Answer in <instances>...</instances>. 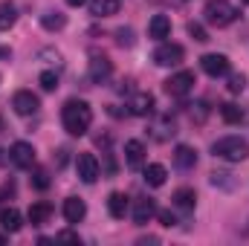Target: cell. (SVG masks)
I'll use <instances>...</instances> for the list:
<instances>
[{
  "label": "cell",
  "instance_id": "1",
  "mask_svg": "<svg viewBox=\"0 0 249 246\" xmlns=\"http://www.w3.org/2000/svg\"><path fill=\"white\" fill-rule=\"evenodd\" d=\"M61 124L70 136H84L93 124V110L87 102H78V99H70L61 107Z\"/></svg>",
  "mask_w": 249,
  "mask_h": 246
},
{
  "label": "cell",
  "instance_id": "2",
  "mask_svg": "<svg viewBox=\"0 0 249 246\" xmlns=\"http://www.w3.org/2000/svg\"><path fill=\"white\" fill-rule=\"evenodd\" d=\"M212 154L226 162H244V159H249V142L241 136H223L212 145Z\"/></svg>",
  "mask_w": 249,
  "mask_h": 246
},
{
  "label": "cell",
  "instance_id": "3",
  "mask_svg": "<svg viewBox=\"0 0 249 246\" xmlns=\"http://www.w3.org/2000/svg\"><path fill=\"white\" fill-rule=\"evenodd\" d=\"M238 15H241V12H238L229 0H209V3H206V9H203L206 23H212V26H217V29H223V26L235 23V20H238Z\"/></svg>",
  "mask_w": 249,
  "mask_h": 246
},
{
  "label": "cell",
  "instance_id": "4",
  "mask_svg": "<svg viewBox=\"0 0 249 246\" xmlns=\"http://www.w3.org/2000/svg\"><path fill=\"white\" fill-rule=\"evenodd\" d=\"M194 84H197L194 72H191V70H180V72H174V75L165 81V93L174 96V99H183V96H188V93L194 90Z\"/></svg>",
  "mask_w": 249,
  "mask_h": 246
},
{
  "label": "cell",
  "instance_id": "5",
  "mask_svg": "<svg viewBox=\"0 0 249 246\" xmlns=\"http://www.w3.org/2000/svg\"><path fill=\"white\" fill-rule=\"evenodd\" d=\"M75 171H78V180L87 185H93L99 180V174H102V165H99V159H96V154H78V159H75Z\"/></svg>",
  "mask_w": 249,
  "mask_h": 246
},
{
  "label": "cell",
  "instance_id": "6",
  "mask_svg": "<svg viewBox=\"0 0 249 246\" xmlns=\"http://www.w3.org/2000/svg\"><path fill=\"white\" fill-rule=\"evenodd\" d=\"M183 58H186V50L180 44H160L154 53V64H160V67H177V64H183Z\"/></svg>",
  "mask_w": 249,
  "mask_h": 246
},
{
  "label": "cell",
  "instance_id": "7",
  "mask_svg": "<svg viewBox=\"0 0 249 246\" xmlns=\"http://www.w3.org/2000/svg\"><path fill=\"white\" fill-rule=\"evenodd\" d=\"M38 107H41V102L32 90H18L12 96V110L18 116H32V113H38Z\"/></svg>",
  "mask_w": 249,
  "mask_h": 246
},
{
  "label": "cell",
  "instance_id": "8",
  "mask_svg": "<svg viewBox=\"0 0 249 246\" xmlns=\"http://www.w3.org/2000/svg\"><path fill=\"white\" fill-rule=\"evenodd\" d=\"M200 67H203V72L206 75H212V78H220V75H226L229 72V58L226 55H220V53H209V55H203L200 58Z\"/></svg>",
  "mask_w": 249,
  "mask_h": 246
},
{
  "label": "cell",
  "instance_id": "9",
  "mask_svg": "<svg viewBox=\"0 0 249 246\" xmlns=\"http://www.w3.org/2000/svg\"><path fill=\"white\" fill-rule=\"evenodd\" d=\"M9 159H12V165H18V168H32V165H35V148H32L29 142H15V145L9 148Z\"/></svg>",
  "mask_w": 249,
  "mask_h": 246
},
{
  "label": "cell",
  "instance_id": "10",
  "mask_svg": "<svg viewBox=\"0 0 249 246\" xmlns=\"http://www.w3.org/2000/svg\"><path fill=\"white\" fill-rule=\"evenodd\" d=\"M154 214H157V203H154L151 197H139V200L133 203V223H136V226H145Z\"/></svg>",
  "mask_w": 249,
  "mask_h": 246
},
{
  "label": "cell",
  "instance_id": "11",
  "mask_svg": "<svg viewBox=\"0 0 249 246\" xmlns=\"http://www.w3.org/2000/svg\"><path fill=\"white\" fill-rule=\"evenodd\" d=\"M124 162H127V168H142L145 165V145L139 139L124 142Z\"/></svg>",
  "mask_w": 249,
  "mask_h": 246
},
{
  "label": "cell",
  "instance_id": "12",
  "mask_svg": "<svg viewBox=\"0 0 249 246\" xmlns=\"http://www.w3.org/2000/svg\"><path fill=\"white\" fill-rule=\"evenodd\" d=\"M84 214H87V206H84L81 197H67L64 200V220L67 223H81Z\"/></svg>",
  "mask_w": 249,
  "mask_h": 246
},
{
  "label": "cell",
  "instance_id": "13",
  "mask_svg": "<svg viewBox=\"0 0 249 246\" xmlns=\"http://www.w3.org/2000/svg\"><path fill=\"white\" fill-rule=\"evenodd\" d=\"M127 107H130L133 116H148L154 110V96L151 93H133L130 102H127Z\"/></svg>",
  "mask_w": 249,
  "mask_h": 246
},
{
  "label": "cell",
  "instance_id": "14",
  "mask_svg": "<svg viewBox=\"0 0 249 246\" xmlns=\"http://www.w3.org/2000/svg\"><path fill=\"white\" fill-rule=\"evenodd\" d=\"M0 226H3L9 235H15V232H20V229H23V214H20L15 206H9V209H3V211H0Z\"/></svg>",
  "mask_w": 249,
  "mask_h": 246
},
{
  "label": "cell",
  "instance_id": "15",
  "mask_svg": "<svg viewBox=\"0 0 249 246\" xmlns=\"http://www.w3.org/2000/svg\"><path fill=\"white\" fill-rule=\"evenodd\" d=\"M148 35H151L154 41H165V38L171 35V20H168L165 15H154L151 23H148Z\"/></svg>",
  "mask_w": 249,
  "mask_h": 246
},
{
  "label": "cell",
  "instance_id": "16",
  "mask_svg": "<svg viewBox=\"0 0 249 246\" xmlns=\"http://www.w3.org/2000/svg\"><path fill=\"white\" fill-rule=\"evenodd\" d=\"M110 72H113V64L107 61V58L96 55V58L90 61V81L102 84V81H107V78H110Z\"/></svg>",
  "mask_w": 249,
  "mask_h": 246
},
{
  "label": "cell",
  "instance_id": "17",
  "mask_svg": "<svg viewBox=\"0 0 249 246\" xmlns=\"http://www.w3.org/2000/svg\"><path fill=\"white\" fill-rule=\"evenodd\" d=\"M26 217H29L32 226H44V223H50V217H53V206L44 203V200H41V203H32Z\"/></svg>",
  "mask_w": 249,
  "mask_h": 246
},
{
  "label": "cell",
  "instance_id": "18",
  "mask_svg": "<svg viewBox=\"0 0 249 246\" xmlns=\"http://www.w3.org/2000/svg\"><path fill=\"white\" fill-rule=\"evenodd\" d=\"M171 203H174L180 211H194V206H197V194H194V188H177V191L171 194Z\"/></svg>",
  "mask_w": 249,
  "mask_h": 246
},
{
  "label": "cell",
  "instance_id": "19",
  "mask_svg": "<svg viewBox=\"0 0 249 246\" xmlns=\"http://www.w3.org/2000/svg\"><path fill=\"white\" fill-rule=\"evenodd\" d=\"M119 0H90V15L93 18H110V15H119Z\"/></svg>",
  "mask_w": 249,
  "mask_h": 246
},
{
  "label": "cell",
  "instance_id": "20",
  "mask_svg": "<svg viewBox=\"0 0 249 246\" xmlns=\"http://www.w3.org/2000/svg\"><path fill=\"white\" fill-rule=\"evenodd\" d=\"M174 165L183 168V171L194 168V165H197V151L188 148V145H177V151H174Z\"/></svg>",
  "mask_w": 249,
  "mask_h": 246
},
{
  "label": "cell",
  "instance_id": "21",
  "mask_svg": "<svg viewBox=\"0 0 249 246\" xmlns=\"http://www.w3.org/2000/svg\"><path fill=\"white\" fill-rule=\"evenodd\" d=\"M107 211H110V217H116V220H122L124 214H127V197H124L122 191H113V194L107 197Z\"/></svg>",
  "mask_w": 249,
  "mask_h": 246
},
{
  "label": "cell",
  "instance_id": "22",
  "mask_svg": "<svg viewBox=\"0 0 249 246\" xmlns=\"http://www.w3.org/2000/svg\"><path fill=\"white\" fill-rule=\"evenodd\" d=\"M165 177H168V171H165V165H160V162H151V165L145 168V183L151 185V188L165 185Z\"/></svg>",
  "mask_w": 249,
  "mask_h": 246
},
{
  "label": "cell",
  "instance_id": "23",
  "mask_svg": "<svg viewBox=\"0 0 249 246\" xmlns=\"http://www.w3.org/2000/svg\"><path fill=\"white\" fill-rule=\"evenodd\" d=\"M18 23V9L15 3H0V32H9Z\"/></svg>",
  "mask_w": 249,
  "mask_h": 246
},
{
  "label": "cell",
  "instance_id": "24",
  "mask_svg": "<svg viewBox=\"0 0 249 246\" xmlns=\"http://www.w3.org/2000/svg\"><path fill=\"white\" fill-rule=\"evenodd\" d=\"M41 26L47 32H58V29L67 26V15H61V12H47V15H41Z\"/></svg>",
  "mask_w": 249,
  "mask_h": 246
},
{
  "label": "cell",
  "instance_id": "25",
  "mask_svg": "<svg viewBox=\"0 0 249 246\" xmlns=\"http://www.w3.org/2000/svg\"><path fill=\"white\" fill-rule=\"evenodd\" d=\"M220 116H223V122L226 124H238L241 119H244V110H241L238 105L226 102V105H220Z\"/></svg>",
  "mask_w": 249,
  "mask_h": 246
},
{
  "label": "cell",
  "instance_id": "26",
  "mask_svg": "<svg viewBox=\"0 0 249 246\" xmlns=\"http://www.w3.org/2000/svg\"><path fill=\"white\" fill-rule=\"evenodd\" d=\"M38 81H41V87H44L47 93H53V90L58 87V72H53V70H44Z\"/></svg>",
  "mask_w": 249,
  "mask_h": 246
},
{
  "label": "cell",
  "instance_id": "27",
  "mask_svg": "<svg viewBox=\"0 0 249 246\" xmlns=\"http://www.w3.org/2000/svg\"><path fill=\"white\" fill-rule=\"evenodd\" d=\"M188 35H191L194 41H200V44H206V41H209L206 26H203V23H197V20H191V23H188Z\"/></svg>",
  "mask_w": 249,
  "mask_h": 246
},
{
  "label": "cell",
  "instance_id": "28",
  "mask_svg": "<svg viewBox=\"0 0 249 246\" xmlns=\"http://www.w3.org/2000/svg\"><path fill=\"white\" fill-rule=\"evenodd\" d=\"M32 185H35V188H41V191H44V188H50V174H47L44 168H38V171L32 174Z\"/></svg>",
  "mask_w": 249,
  "mask_h": 246
},
{
  "label": "cell",
  "instance_id": "29",
  "mask_svg": "<svg viewBox=\"0 0 249 246\" xmlns=\"http://www.w3.org/2000/svg\"><path fill=\"white\" fill-rule=\"evenodd\" d=\"M232 174H226V171H214L212 174V183L214 185H223V188H235V180H229Z\"/></svg>",
  "mask_w": 249,
  "mask_h": 246
},
{
  "label": "cell",
  "instance_id": "30",
  "mask_svg": "<svg viewBox=\"0 0 249 246\" xmlns=\"http://www.w3.org/2000/svg\"><path fill=\"white\" fill-rule=\"evenodd\" d=\"M244 87H247V78L244 75H232L229 78V93H244Z\"/></svg>",
  "mask_w": 249,
  "mask_h": 246
},
{
  "label": "cell",
  "instance_id": "31",
  "mask_svg": "<svg viewBox=\"0 0 249 246\" xmlns=\"http://www.w3.org/2000/svg\"><path fill=\"white\" fill-rule=\"evenodd\" d=\"M160 214V223L165 226V229H171V226H177V217L171 214V211H157Z\"/></svg>",
  "mask_w": 249,
  "mask_h": 246
},
{
  "label": "cell",
  "instance_id": "32",
  "mask_svg": "<svg viewBox=\"0 0 249 246\" xmlns=\"http://www.w3.org/2000/svg\"><path fill=\"white\" fill-rule=\"evenodd\" d=\"M55 241H70V244H81V238H78L75 232H58V235H55Z\"/></svg>",
  "mask_w": 249,
  "mask_h": 246
},
{
  "label": "cell",
  "instance_id": "33",
  "mask_svg": "<svg viewBox=\"0 0 249 246\" xmlns=\"http://www.w3.org/2000/svg\"><path fill=\"white\" fill-rule=\"evenodd\" d=\"M119 44H122V47H130V44H133V32H130V29H119Z\"/></svg>",
  "mask_w": 249,
  "mask_h": 246
},
{
  "label": "cell",
  "instance_id": "34",
  "mask_svg": "<svg viewBox=\"0 0 249 246\" xmlns=\"http://www.w3.org/2000/svg\"><path fill=\"white\" fill-rule=\"evenodd\" d=\"M9 55H12V50L9 47H0V58H9Z\"/></svg>",
  "mask_w": 249,
  "mask_h": 246
},
{
  "label": "cell",
  "instance_id": "35",
  "mask_svg": "<svg viewBox=\"0 0 249 246\" xmlns=\"http://www.w3.org/2000/svg\"><path fill=\"white\" fill-rule=\"evenodd\" d=\"M84 0H67V6H81Z\"/></svg>",
  "mask_w": 249,
  "mask_h": 246
},
{
  "label": "cell",
  "instance_id": "36",
  "mask_svg": "<svg viewBox=\"0 0 249 246\" xmlns=\"http://www.w3.org/2000/svg\"><path fill=\"white\" fill-rule=\"evenodd\" d=\"M0 244H6V235H0Z\"/></svg>",
  "mask_w": 249,
  "mask_h": 246
},
{
  "label": "cell",
  "instance_id": "37",
  "mask_svg": "<svg viewBox=\"0 0 249 246\" xmlns=\"http://www.w3.org/2000/svg\"><path fill=\"white\" fill-rule=\"evenodd\" d=\"M0 162H3V151H0Z\"/></svg>",
  "mask_w": 249,
  "mask_h": 246
},
{
  "label": "cell",
  "instance_id": "38",
  "mask_svg": "<svg viewBox=\"0 0 249 246\" xmlns=\"http://www.w3.org/2000/svg\"><path fill=\"white\" fill-rule=\"evenodd\" d=\"M244 3H249V0H244Z\"/></svg>",
  "mask_w": 249,
  "mask_h": 246
}]
</instances>
